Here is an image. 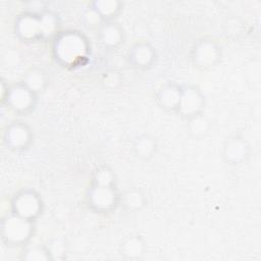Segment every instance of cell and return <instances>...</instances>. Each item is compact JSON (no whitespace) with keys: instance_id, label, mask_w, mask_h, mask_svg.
<instances>
[{"instance_id":"cell-1","label":"cell","mask_w":261,"mask_h":261,"mask_svg":"<svg viewBox=\"0 0 261 261\" xmlns=\"http://www.w3.org/2000/svg\"><path fill=\"white\" fill-rule=\"evenodd\" d=\"M87 39L79 32L69 31L58 34L53 43L54 57L64 66H73L88 54Z\"/></svg>"},{"instance_id":"cell-2","label":"cell","mask_w":261,"mask_h":261,"mask_svg":"<svg viewBox=\"0 0 261 261\" xmlns=\"http://www.w3.org/2000/svg\"><path fill=\"white\" fill-rule=\"evenodd\" d=\"M57 22L55 15L50 12L45 13H25L18 17L15 22V34L25 42L42 40L56 29Z\"/></svg>"},{"instance_id":"cell-3","label":"cell","mask_w":261,"mask_h":261,"mask_svg":"<svg viewBox=\"0 0 261 261\" xmlns=\"http://www.w3.org/2000/svg\"><path fill=\"white\" fill-rule=\"evenodd\" d=\"M34 233V222L10 212L1 221V238L9 247L28 244Z\"/></svg>"},{"instance_id":"cell-4","label":"cell","mask_w":261,"mask_h":261,"mask_svg":"<svg viewBox=\"0 0 261 261\" xmlns=\"http://www.w3.org/2000/svg\"><path fill=\"white\" fill-rule=\"evenodd\" d=\"M37 96L23 82L7 86L5 90L2 84V103L6 102L8 107L18 114H27L33 110L37 102Z\"/></svg>"},{"instance_id":"cell-5","label":"cell","mask_w":261,"mask_h":261,"mask_svg":"<svg viewBox=\"0 0 261 261\" xmlns=\"http://www.w3.org/2000/svg\"><path fill=\"white\" fill-rule=\"evenodd\" d=\"M121 195L116 186L92 185L87 193L89 208L96 213H110L120 205Z\"/></svg>"},{"instance_id":"cell-6","label":"cell","mask_w":261,"mask_h":261,"mask_svg":"<svg viewBox=\"0 0 261 261\" xmlns=\"http://www.w3.org/2000/svg\"><path fill=\"white\" fill-rule=\"evenodd\" d=\"M43 211L41 196L33 189H22L11 199V212L33 222Z\"/></svg>"},{"instance_id":"cell-7","label":"cell","mask_w":261,"mask_h":261,"mask_svg":"<svg viewBox=\"0 0 261 261\" xmlns=\"http://www.w3.org/2000/svg\"><path fill=\"white\" fill-rule=\"evenodd\" d=\"M205 107V96L203 92L194 85H181V93L176 113L187 120L203 113Z\"/></svg>"},{"instance_id":"cell-8","label":"cell","mask_w":261,"mask_h":261,"mask_svg":"<svg viewBox=\"0 0 261 261\" xmlns=\"http://www.w3.org/2000/svg\"><path fill=\"white\" fill-rule=\"evenodd\" d=\"M221 57V48L210 39L198 41L192 49V60L197 67L208 68L215 65Z\"/></svg>"},{"instance_id":"cell-9","label":"cell","mask_w":261,"mask_h":261,"mask_svg":"<svg viewBox=\"0 0 261 261\" xmlns=\"http://www.w3.org/2000/svg\"><path fill=\"white\" fill-rule=\"evenodd\" d=\"M33 140L31 127L23 121H12L3 134V142L11 150H23Z\"/></svg>"},{"instance_id":"cell-10","label":"cell","mask_w":261,"mask_h":261,"mask_svg":"<svg viewBox=\"0 0 261 261\" xmlns=\"http://www.w3.org/2000/svg\"><path fill=\"white\" fill-rule=\"evenodd\" d=\"M156 60V50L147 41H138L127 52V62L136 69H148Z\"/></svg>"},{"instance_id":"cell-11","label":"cell","mask_w":261,"mask_h":261,"mask_svg":"<svg viewBox=\"0 0 261 261\" xmlns=\"http://www.w3.org/2000/svg\"><path fill=\"white\" fill-rule=\"evenodd\" d=\"M250 156V147L240 135H232L223 145V158L229 165L237 166L245 163Z\"/></svg>"},{"instance_id":"cell-12","label":"cell","mask_w":261,"mask_h":261,"mask_svg":"<svg viewBox=\"0 0 261 261\" xmlns=\"http://www.w3.org/2000/svg\"><path fill=\"white\" fill-rule=\"evenodd\" d=\"M180 93L181 85L174 82H167L163 84L156 93L157 103L162 109L176 113Z\"/></svg>"},{"instance_id":"cell-13","label":"cell","mask_w":261,"mask_h":261,"mask_svg":"<svg viewBox=\"0 0 261 261\" xmlns=\"http://www.w3.org/2000/svg\"><path fill=\"white\" fill-rule=\"evenodd\" d=\"M98 38L105 48L116 49L124 41V31L118 23L107 21L101 25Z\"/></svg>"},{"instance_id":"cell-14","label":"cell","mask_w":261,"mask_h":261,"mask_svg":"<svg viewBox=\"0 0 261 261\" xmlns=\"http://www.w3.org/2000/svg\"><path fill=\"white\" fill-rule=\"evenodd\" d=\"M146 244L139 234L126 237L119 245V254L126 260H140L146 253Z\"/></svg>"},{"instance_id":"cell-15","label":"cell","mask_w":261,"mask_h":261,"mask_svg":"<svg viewBox=\"0 0 261 261\" xmlns=\"http://www.w3.org/2000/svg\"><path fill=\"white\" fill-rule=\"evenodd\" d=\"M156 140L147 134L137 136L133 141L134 154L141 160L148 161L154 157L157 152Z\"/></svg>"},{"instance_id":"cell-16","label":"cell","mask_w":261,"mask_h":261,"mask_svg":"<svg viewBox=\"0 0 261 261\" xmlns=\"http://www.w3.org/2000/svg\"><path fill=\"white\" fill-rule=\"evenodd\" d=\"M120 204L129 212L140 211L146 205L145 194L137 188L128 189L121 195Z\"/></svg>"},{"instance_id":"cell-17","label":"cell","mask_w":261,"mask_h":261,"mask_svg":"<svg viewBox=\"0 0 261 261\" xmlns=\"http://www.w3.org/2000/svg\"><path fill=\"white\" fill-rule=\"evenodd\" d=\"M121 4L117 1H95L91 8L100 16L102 20L111 21V19L120 11Z\"/></svg>"},{"instance_id":"cell-18","label":"cell","mask_w":261,"mask_h":261,"mask_svg":"<svg viewBox=\"0 0 261 261\" xmlns=\"http://www.w3.org/2000/svg\"><path fill=\"white\" fill-rule=\"evenodd\" d=\"M22 82L36 94H39L47 85V75L42 69L35 67L25 73Z\"/></svg>"},{"instance_id":"cell-19","label":"cell","mask_w":261,"mask_h":261,"mask_svg":"<svg viewBox=\"0 0 261 261\" xmlns=\"http://www.w3.org/2000/svg\"><path fill=\"white\" fill-rule=\"evenodd\" d=\"M20 259L29 260V261L52 260L48 247H43V246H33V247L25 248L24 251L21 253Z\"/></svg>"},{"instance_id":"cell-20","label":"cell","mask_w":261,"mask_h":261,"mask_svg":"<svg viewBox=\"0 0 261 261\" xmlns=\"http://www.w3.org/2000/svg\"><path fill=\"white\" fill-rule=\"evenodd\" d=\"M92 185L115 186V174L108 166L103 165L94 172Z\"/></svg>"},{"instance_id":"cell-21","label":"cell","mask_w":261,"mask_h":261,"mask_svg":"<svg viewBox=\"0 0 261 261\" xmlns=\"http://www.w3.org/2000/svg\"><path fill=\"white\" fill-rule=\"evenodd\" d=\"M188 122H189V124H188L189 132L194 137H201V136L205 135V133L208 132L209 122L203 113L189 119Z\"/></svg>"},{"instance_id":"cell-22","label":"cell","mask_w":261,"mask_h":261,"mask_svg":"<svg viewBox=\"0 0 261 261\" xmlns=\"http://www.w3.org/2000/svg\"><path fill=\"white\" fill-rule=\"evenodd\" d=\"M49 252L51 254V258L53 259H60L65 253V244L61 239H55L51 242L50 246L48 247Z\"/></svg>"},{"instance_id":"cell-23","label":"cell","mask_w":261,"mask_h":261,"mask_svg":"<svg viewBox=\"0 0 261 261\" xmlns=\"http://www.w3.org/2000/svg\"><path fill=\"white\" fill-rule=\"evenodd\" d=\"M102 83L105 85V87L107 88H111V89H115L117 86L120 85L121 83V76L119 74V72L115 71V70H110L104 73L103 79H102Z\"/></svg>"}]
</instances>
